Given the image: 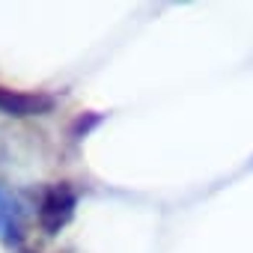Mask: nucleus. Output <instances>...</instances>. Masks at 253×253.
Segmentation results:
<instances>
[{"instance_id":"obj_1","label":"nucleus","mask_w":253,"mask_h":253,"mask_svg":"<svg viewBox=\"0 0 253 253\" xmlns=\"http://www.w3.org/2000/svg\"><path fill=\"white\" fill-rule=\"evenodd\" d=\"M75 209H78V191L69 182L48 185V188L39 191L36 220H39L45 235H60L66 229V223L75 217Z\"/></svg>"},{"instance_id":"obj_2","label":"nucleus","mask_w":253,"mask_h":253,"mask_svg":"<svg viewBox=\"0 0 253 253\" xmlns=\"http://www.w3.org/2000/svg\"><path fill=\"white\" fill-rule=\"evenodd\" d=\"M24 238H27V209L18 194L0 185V244L21 247Z\"/></svg>"},{"instance_id":"obj_3","label":"nucleus","mask_w":253,"mask_h":253,"mask_svg":"<svg viewBox=\"0 0 253 253\" xmlns=\"http://www.w3.org/2000/svg\"><path fill=\"white\" fill-rule=\"evenodd\" d=\"M54 95L48 92H27V89H9L0 86V113L3 116H15V119H27V116H45L54 110Z\"/></svg>"}]
</instances>
